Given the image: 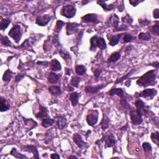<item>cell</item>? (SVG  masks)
<instances>
[{
	"label": "cell",
	"instance_id": "1",
	"mask_svg": "<svg viewBox=\"0 0 159 159\" xmlns=\"http://www.w3.org/2000/svg\"><path fill=\"white\" fill-rule=\"evenodd\" d=\"M156 70H152L148 71L137 80L136 83L139 86L142 87H147L149 85H154L156 80Z\"/></svg>",
	"mask_w": 159,
	"mask_h": 159
},
{
	"label": "cell",
	"instance_id": "2",
	"mask_svg": "<svg viewBox=\"0 0 159 159\" xmlns=\"http://www.w3.org/2000/svg\"><path fill=\"white\" fill-rule=\"evenodd\" d=\"M143 111L142 110H134L131 108L130 109V117L132 124L136 126L140 125L143 122Z\"/></svg>",
	"mask_w": 159,
	"mask_h": 159
},
{
	"label": "cell",
	"instance_id": "3",
	"mask_svg": "<svg viewBox=\"0 0 159 159\" xmlns=\"http://www.w3.org/2000/svg\"><path fill=\"white\" fill-rule=\"evenodd\" d=\"M8 35L15 40L16 43L18 44L20 41V40L21 39L22 35V32L21 26L18 24L15 25L11 29V30H9Z\"/></svg>",
	"mask_w": 159,
	"mask_h": 159
},
{
	"label": "cell",
	"instance_id": "4",
	"mask_svg": "<svg viewBox=\"0 0 159 159\" xmlns=\"http://www.w3.org/2000/svg\"><path fill=\"white\" fill-rule=\"evenodd\" d=\"M76 13L77 9L75 6L67 5L63 6L62 9H61L60 14L67 18H72L75 16Z\"/></svg>",
	"mask_w": 159,
	"mask_h": 159
},
{
	"label": "cell",
	"instance_id": "5",
	"mask_svg": "<svg viewBox=\"0 0 159 159\" xmlns=\"http://www.w3.org/2000/svg\"><path fill=\"white\" fill-rule=\"evenodd\" d=\"M99 113L98 110H90L86 115V122L91 127H94L98 121Z\"/></svg>",
	"mask_w": 159,
	"mask_h": 159
},
{
	"label": "cell",
	"instance_id": "6",
	"mask_svg": "<svg viewBox=\"0 0 159 159\" xmlns=\"http://www.w3.org/2000/svg\"><path fill=\"white\" fill-rule=\"evenodd\" d=\"M102 143H105V148L113 147L116 144V141L114 135L112 133H109L108 134H104L102 139Z\"/></svg>",
	"mask_w": 159,
	"mask_h": 159
},
{
	"label": "cell",
	"instance_id": "7",
	"mask_svg": "<svg viewBox=\"0 0 159 159\" xmlns=\"http://www.w3.org/2000/svg\"><path fill=\"white\" fill-rule=\"evenodd\" d=\"M82 21L84 23H93L94 24H98L100 21L98 19V15L96 14H87L81 18Z\"/></svg>",
	"mask_w": 159,
	"mask_h": 159
},
{
	"label": "cell",
	"instance_id": "8",
	"mask_svg": "<svg viewBox=\"0 0 159 159\" xmlns=\"http://www.w3.org/2000/svg\"><path fill=\"white\" fill-rule=\"evenodd\" d=\"M50 21H51V17L48 15H44L37 17L36 23L39 26H46Z\"/></svg>",
	"mask_w": 159,
	"mask_h": 159
},
{
	"label": "cell",
	"instance_id": "9",
	"mask_svg": "<svg viewBox=\"0 0 159 159\" xmlns=\"http://www.w3.org/2000/svg\"><path fill=\"white\" fill-rule=\"evenodd\" d=\"M157 91L154 88H147L145 89L144 91L139 94V96L144 98H149L150 99H153V98L157 95Z\"/></svg>",
	"mask_w": 159,
	"mask_h": 159
},
{
	"label": "cell",
	"instance_id": "10",
	"mask_svg": "<svg viewBox=\"0 0 159 159\" xmlns=\"http://www.w3.org/2000/svg\"><path fill=\"white\" fill-rule=\"evenodd\" d=\"M24 151L28 152L29 153H32L34 155V158L35 159H39V151L38 148L36 147L35 145H27L24 147L23 149Z\"/></svg>",
	"mask_w": 159,
	"mask_h": 159
},
{
	"label": "cell",
	"instance_id": "11",
	"mask_svg": "<svg viewBox=\"0 0 159 159\" xmlns=\"http://www.w3.org/2000/svg\"><path fill=\"white\" fill-rule=\"evenodd\" d=\"M79 27H80V24L75 23V22L67 23V26H66L67 34L68 36H70L73 34H75Z\"/></svg>",
	"mask_w": 159,
	"mask_h": 159
},
{
	"label": "cell",
	"instance_id": "12",
	"mask_svg": "<svg viewBox=\"0 0 159 159\" xmlns=\"http://www.w3.org/2000/svg\"><path fill=\"white\" fill-rule=\"evenodd\" d=\"M40 110L39 112L35 114V116L39 119H44V118L48 117L49 116V110L47 107L42 106V104H39Z\"/></svg>",
	"mask_w": 159,
	"mask_h": 159
},
{
	"label": "cell",
	"instance_id": "13",
	"mask_svg": "<svg viewBox=\"0 0 159 159\" xmlns=\"http://www.w3.org/2000/svg\"><path fill=\"white\" fill-rule=\"evenodd\" d=\"M106 86L104 84H100L98 86H87L85 87V91L86 93H90V94H95L98 93L99 91L104 88Z\"/></svg>",
	"mask_w": 159,
	"mask_h": 159
},
{
	"label": "cell",
	"instance_id": "14",
	"mask_svg": "<svg viewBox=\"0 0 159 159\" xmlns=\"http://www.w3.org/2000/svg\"><path fill=\"white\" fill-rule=\"evenodd\" d=\"M108 94L110 96H114V95H117L119 97H120L121 99L125 98V94L124 90L121 88H113L111 90L108 91Z\"/></svg>",
	"mask_w": 159,
	"mask_h": 159
},
{
	"label": "cell",
	"instance_id": "15",
	"mask_svg": "<svg viewBox=\"0 0 159 159\" xmlns=\"http://www.w3.org/2000/svg\"><path fill=\"white\" fill-rule=\"evenodd\" d=\"M50 67L51 70L55 72H59V71L62 70V66H61L60 62L56 59H53L51 60L50 63Z\"/></svg>",
	"mask_w": 159,
	"mask_h": 159
},
{
	"label": "cell",
	"instance_id": "16",
	"mask_svg": "<svg viewBox=\"0 0 159 159\" xmlns=\"http://www.w3.org/2000/svg\"><path fill=\"white\" fill-rule=\"evenodd\" d=\"M73 140L74 141L78 147L79 148H82L84 145L86 144V143H84V141L83 140V139L81 136V135L79 134H75L73 136Z\"/></svg>",
	"mask_w": 159,
	"mask_h": 159
},
{
	"label": "cell",
	"instance_id": "17",
	"mask_svg": "<svg viewBox=\"0 0 159 159\" xmlns=\"http://www.w3.org/2000/svg\"><path fill=\"white\" fill-rule=\"evenodd\" d=\"M0 102H1V104H0V111L1 112H5L9 110V103L4 97H0Z\"/></svg>",
	"mask_w": 159,
	"mask_h": 159
},
{
	"label": "cell",
	"instance_id": "18",
	"mask_svg": "<svg viewBox=\"0 0 159 159\" xmlns=\"http://www.w3.org/2000/svg\"><path fill=\"white\" fill-rule=\"evenodd\" d=\"M67 121L66 117L64 116H62V115L59 116L57 121V125L59 129L60 130L63 129L64 128L67 126Z\"/></svg>",
	"mask_w": 159,
	"mask_h": 159
},
{
	"label": "cell",
	"instance_id": "19",
	"mask_svg": "<svg viewBox=\"0 0 159 159\" xmlns=\"http://www.w3.org/2000/svg\"><path fill=\"white\" fill-rule=\"evenodd\" d=\"M109 22L111 26L114 27V29H116L119 27V18L118 17L117 15L113 14L110 16V18L109 19Z\"/></svg>",
	"mask_w": 159,
	"mask_h": 159
},
{
	"label": "cell",
	"instance_id": "20",
	"mask_svg": "<svg viewBox=\"0 0 159 159\" xmlns=\"http://www.w3.org/2000/svg\"><path fill=\"white\" fill-rule=\"evenodd\" d=\"M123 34H119L111 36L109 39V44L111 46H116L118 43H119V40L121 38Z\"/></svg>",
	"mask_w": 159,
	"mask_h": 159
},
{
	"label": "cell",
	"instance_id": "21",
	"mask_svg": "<svg viewBox=\"0 0 159 159\" xmlns=\"http://www.w3.org/2000/svg\"><path fill=\"white\" fill-rule=\"evenodd\" d=\"M48 90L50 93L55 96H60L62 93V89H61V88L59 86H55V85L50 86L48 88Z\"/></svg>",
	"mask_w": 159,
	"mask_h": 159
},
{
	"label": "cell",
	"instance_id": "22",
	"mask_svg": "<svg viewBox=\"0 0 159 159\" xmlns=\"http://www.w3.org/2000/svg\"><path fill=\"white\" fill-rule=\"evenodd\" d=\"M60 78V76L58 74H56L54 72H50L47 77V79H48V82L50 84H55L59 82Z\"/></svg>",
	"mask_w": 159,
	"mask_h": 159
},
{
	"label": "cell",
	"instance_id": "23",
	"mask_svg": "<svg viewBox=\"0 0 159 159\" xmlns=\"http://www.w3.org/2000/svg\"><path fill=\"white\" fill-rule=\"evenodd\" d=\"M80 94L77 92H73L70 94L69 100L71 101L72 105L73 106H76L79 103V99L80 97Z\"/></svg>",
	"mask_w": 159,
	"mask_h": 159
},
{
	"label": "cell",
	"instance_id": "24",
	"mask_svg": "<svg viewBox=\"0 0 159 159\" xmlns=\"http://www.w3.org/2000/svg\"><path fill=\"white\" fill-rule=\"evenodd\" d=\"M135 106L136 107V109L143 111L144 115H146L148 113L147 110L145 109V104L143 100L139 99V100H137V101H136V102H135Z\"/></svg>",
	"mask_w": 159,
	"mask_h": 159
},
{
	"label": "cell",
	"instance_id": "25",
	"mask_svg": "<svg viewBox=\"0 0 159 159\" xmlns=\"http://www.w3.org/2000/svg\"><path fill=\"white\" fill-rule=\"evenodd\" d=\"M97 3L99 5H100L104 9V11H112L113 9L115 8L114 5H108L106 3V1H100L99 0V1H97Z\"/></svg>",
	"mask_w": 159,
	"mask_h": 159
},
{
	"label": "cell",
	"instance_id": "26",
	"mask_svg": "<svg viewBox=\"0 0 159 159\" xmlns=\"http://www.w3.org/2000/svg\"><path fill=\"white\" fill-rule=\"evenodd\" d=\"M14 73H13L12 71L10 69H8L5 71V72L4 73V75L3 76V82H9L11 80L12 77Z\"/></svg>",
	"mask_w": 159,
	"mask_h": 159
},
{
	"label": "cell",
	"instance_id": "27",
	"mask_svg": "<svg viewBox=\"0 0 159 159\" xmlns=\"http://www.w3.org/2000/svg\"><path fill=\"white\" fill-rule=\"evenodd\" d=\"M98 38V35H95L93 36L92 38L90 39V50L92 52H95L97 49V45H96V41L97 39Z\"/></svg>",
	"mask_w": 159,
	"mask_h": 159
},
{
	"label": "cell",
	"instance_id": "28",
	"mask_svg": "<svg viewBox=\"0 0 159 159\" xmlns=\"http://www.w3.org/2000/svg\"><path fill=\"white\" fill-rule=\"evenodd\" d=\"M120 58H121L120 52H115L111 54L110 57L108 58V62H110V63H114V62H117L118 60H119Z\"/></svg>",
	"mask_w": 159,
	"mask_h": 159
},
{
	"label": "cell",
	"instance_id": "29",
	"mask_svg": "<svg viewBox=\"0 0 159 159\" xmlns=\"http://www.w3.org/2000/svg\"><path fill=\"white\" fill-rule=\"evenodd\" d=\"M55 123V120L51 119L50 117H46L44 118V119H42V126L45 127V128H47L50 126H52V125Z\"/></svg>",
	"mask_w": 159,
	"mask_h": 159
},
{
	"label": "cell",
	"instance_id": "30",
	"mask_svg": "<svg viewBox=\"0 0 159 159\" xmlns=\"http://www.w3.org/2000/svg\"><path fill=\"white\" fill-rule=\"evenodd\" d=\"M10 155H11L12 156L15 157L16 158L18 159H23V158H28V157H26V155H23L21 153H19L17 150V149L16 148H13L11 151L10 152Z\"/></svg>",
	"mask_w": 159,
	"mask_h": 159
},
{
	"label": "cell",
	"instance_id": "31",
	"mask_svg": "<svg viewBox=\"0 0 159 159\" xmlns=\"http://www.w3.org/2000/svg\"><path fill=\"white\" fill-rule=\"evenodd\" d=\"M96 45L97 47L100 48L101 50H103L107 48L106 43L105 40L103 38H98L96 41Z\"/></svg>",
	"mask_w": 159,
	"mask_h": 159
},
{
	"label": "cell",
	"instance_id": "32",
	"mask_svg": "<svg viewBox=\"0 0 159 159\" xmlns=\"http://www.w3.org/2000/svg\"><path fill=\"white\" fill-rule=\"evenodd\" d=\"M101 127L103 131L107 129L110 126V119L105 115L103 116V118L101 122Z\"/></svg>",
	"mask_w": 159,
	"mask_h": 159
},
{
	"label": "cell",
	"instance_id": "33",
	"mask_svg": "<svg viewBox=\"0 0 159 159\" xmlns=\"http://www.w3.org/2000/svg\"><path fill=\"white\" fill-rule=\"evenodd\" d=\"M75 72L77 75H83L86 72V68L85 66L83 65H78L75 67Z\"/></svg>",
	"mask_w": 159,
	"mask_h": 159
},
{
	"label": "cell",
	"instance_id": "34",
	"mask_svg": "<svg viewBox=\"0 0 159 159\" xmlns=\"http://www.w3.org/2000/svg\"><path fill=\"white\" fill-rule=\"evenodd\" d=\"M11 21L9 19H3L1 18V22H0V29L1 30H5L9 26V24Z\"/></svg>",
	"mask_w": 159,
	"mask_h": 159
},
{
	"label": "cell",
	"instance_id": "35",
	"mask_svg": "<svg viewBox=\"0 0 159 159\" xmlns=\"http://www.w3.org/2000/svg\"><path fill=\"white\" fill-rule=\"evenodd\" d=\"M138 38L139 40H145V41H147L149 40L152 38V36L149 32H141L139 34Z\"/></svg>",
	"mask_w": 159,
	"mask_h": 159
},
{
	"label": "cell",
	"instance_id": "36",
	"mask_svg": "<svg viewBox=\"0 0 159 159\" xmlns=\"http://www.w3.org/2000/svg\"><path fill=\"white\" fill-rule=\"evenodd\" d=\"M81 80L82 79L79 77H73L70 81V85L75 88H79Z\"/></svg>",
	"mask_w": 159,
	"mask_h": 159
},
{
	"label": "cell",
	"instance_id": "37",
	"mask_svg": "<svg viewBox=\"0 0 159 159\" xmlns=\"http://www.w3.org/2000/svg\"><path fill=\"white\" fill-rule=\"evenodd\" d=\"M59 53H60V56L62 57L67 62L71 60V56L70 55V53L67 51H66L65 50H63V49L60 50Z\"/></svg>",
	"mask_w": 159,
	"mask_h": 159
},
{
	"label": "cell",
	"instance_id": "38",
	"mask_svg": "<svg viewBox=\"0 0 159 159\" xmlns=\"http://www.w3.org/2000/svg\"><path fill=\"white\" fill-rule=\"evenodd\" d=\"M65 24V22L60 21V20H58V21H57L55 28V29H54L55 32L57 33H59Z\"/></svg>",
	"mask_w": 159,
	"mask_h": 159
},
{
	"label": "cell",
	"instance_id": "39",
	"mask_svg": "<svg viewBox=\"0 0 159 159\" xmlns=\"http://www.w3.org/2000/svg\"><path fill=\"white\" fill-rule=\"evenodd\" d=\"M150 139L153 142L154 144H156L157 146L159 145V139H158V132L156 131L155 133L151 134Z\"/></svg>",
	"mask_w": 159,
	"mask_h": 159
},
{
	"label": "cell",
	"instance_id": "40",
	"mask_svg": "<svg viewBox=\"0 0 159 159\" xmlns=\"http://www.w3.org/2000/svg\"><path fill=\"white\" fill-rule=\"evenodd\" d=\"M1 42L3 45H4L5 46H8V47H11L13 45L11 42L10 41V40L8 39V37H6V36L1 37Z\"/></svg>",
	"mask_w": 159,
	"mask_h": 159
},
{
	"label": "cell",
	"instance_id": "41",
	"mask_svg": "<svg viewBox=\"0 0 159 159\" xmlns=\"http://www.w3.org/2000/svg\"><path fill=\"white\" fill-rule=\"evenodd\" d=\"M143 148L145 152H150V153H151L152 152V145L149 143H147V142H145V143L143 144Z\"/></svg>",
	"mask_w": 159,
	"mask_h": 159
},
{
	"label": "cell",
	"instance_id": "42",
	"mask_svg": "<svg viewBox=\"0 0 159 159\" xmlns=\"http://www.w3.org/2000/svg\"><path fill=\"white\" fill-rule=\"evenodd\" d=\"M123 35H124V38H123V42L124 43L130 42L133 39H135V37L129 34L125 33V34H124Z\"/></svg>",
	"mask_w": 159,
	"mask_h": 159
},
{
	"label": "cell",
	"instance_id": "43",
	"mask_svg": "<svg viewBox=\"0 0 159 159\" xmlns=\"http://www.w3.org/2000/svg\"><path fill=\"white\" fill-rule=\"evenodd\" d=\"M135 72V69H133L129 73H128L126 75H125L124 76H123V77H121L120 79H118L116 82H115V84H117V83H122L123 82L124 80H127L129 77H130L131 75V74H133L134 72Z\"/></svg>",
	"mask_w": 159,
	"mask_h": 159
},
{
	"label": "cell",
	"instance_id": "44",
	"mask_svg": "<svg viewBox=\"0 0 159 159\" xmlns=\"http://www.w3.org/2000/svg\"><path fill=\"white\" fill-rule=\"evenodd\" d=\"M120 103L121 104V106H123L125 109H131V107L130 106V104L127 103V101L126 98H123L120 100Z\"/></svg>",
	"mask_w": 159,
	"mask_h": 159
},
{
	"label": "cell",
	"instance_id": "45",
	"mask_svg": "<svg viewBox=\"0 0 159 159\" xmlns=\"http://www.w3.org/2000/svg\"><path fill=\"white\" fill-rule=\"evenodd\" d=\"M122 19H123V22H126L128 24H131L133 22V19H132V18L129 15H127L126 16L123 17V18H122Z\"/></svg>",
	"mask_w": 159,
	"mask_h": 159
},
{
	"label": "cell",
	"instance_id": "46",
	"mask_svg": "<svg viewBox=\"0 0 159 159\" xmlns=\"http://www.w3.org/2000/svg\"><path fill=\"white\" fill-rule=\"evenodd\" d=\"M151 30L155 34H156L157 36L159 35V24L158 23V22L156 24H155L154 26L152 27Z\"/></svg>",
	"mask_w": 159,
	"mask_h": 159
},
{
	"label": "cell",
	"instance_id": "47",
	"mask_svg": "<svg viewBox=\"0 0 159 159\" xmlns=\"http://www.w3.org/2000/svg\"><path fill=\"white\" fill-rule=\"evenodd\" d=\"M139 23L140 24V25L142 26H148L149 24L150 23V21H148V20L146 19H139Z\"/></svg>",
	"mask_w": 159,
	"mask_h": 159
},
{
	"label": "cell",
	"instance_id": "48",
	"mask_svg": "<svg viewBox=\"0 0 159 159\" xmlns=\"http://www.w3.org/2000/svg\"><path fill=\"white\" fill-rule=\"evenodd\" d=\"M19 47H20V48H22L24 49H29L30 48V43H29V39H26Z\"/></svg>",
	"mask_w": 159,
	"mask_h": 159
},
{
	"label": "cell",
	"instance_id": "49",
	"mask_svg": "<svg viewBox=\"0 0 159 159\" xmlns=\"http://www.w3.org/2000/svg\"><path fill=\"white\" fill-rule=\"evenodd\" d=\"M101 73H102V70L100 69H95L93 71L94 76L96 77V79H98Z\"/></svg>",
	"mask_w": 159,
	"mask_h": 159
},
{
	"label": "cell",
	"instance_id": "50",
	"mask_svg": "<svg viewBox=\"0 0 159 159\" xmlns=\"http://www.w3.org/2000/svg\"><path fill=\"white\" fill-rule=\"evenodd\" d=\"M24 77H25L24 74H18V75H17L15 77V82H19V81L22 80Z\"/></svg>",
	"mask_w": 159,
	"mask_h": 159
},
{
	"label": "cell",
	"instance_id": "51",
	"mask_svg": "<svg viewBox=\"0 0 159 159\" xmlns=\"http://www.w3.org/2000/svg\"><path fill=\"white\" fill-rule=\"evenodd\" d=\"M127 25H122L120 27H118V28L114 30V31H122V30H125L127 29Z\"/></svg>",
	"mask_w": 159,
	"mask_h": 159
},
{
	"label": "cell",
	"instance_id": "52",
	"mask_svg": "<svg viewBox=\"0 0 159 159\" xmlns=\"http://www.w3.org/2000/svg\"><path fill=\"white\" fill-rule=\"evenodd\" d=\"M143 2V1H137V0H129L130 4L133 6H137L139 3Z\"/></svg>",
	"mask_w": 159,
	"mask_h": 159
},
{
	"label": "cell",
	"instance_id": "53",
	"mask_svg": "<svg viewBox=\"0 0 159 159\" xmlns=\"http://www.w3.org/2000/svg\"><path fill=\"white\" fill-rule=\"evenodd\" d=\"M153 17L155 19L159 18V9L158 8L155 9L153 11Z\"/></svg>",
	"mask_w": 159,
	"mask_h": 159
},
{
	"label": "cell",
	"instance_id": "54",
	"mask_svg": "<svg viewBox=\"0 0 159 159\" xmlns=\"http://www.w3.org/2000/svg\"><path fill=\"white\" fill-rule=\"evenodd\" d=\"M148 65L152 66V67H155V69H158V67H159V63H158V62H157H157H153V63L148 64Z\"/></svg>",
	"mask_w": 159,
	"mask_h": 159
},
{
	"label": "cell",
	"instance_id": "55",
	"mask_svg": "<svg viewBox=\"0 0 159 159\" xmlns=\"http://www.w3.org/2000/svg\"><path fill=\"white\" fill-rule=\"evenodd\" d=\"M50 158H52V159H59L60 158V156L57 154H52L51 155H50Z\"/></svg>",
	"mask_w": 159,
	"mask_h": 159
},
{
	"label": "cell",
	"instance_id": "56",
	"mask_svg": "<svg viewBox=\"0 0 159 159\" xmlns=\"http://www.w3.org/2000/svg\"><path fill=\"white\" fill-rule=\"evenodd\" d=\"M133 46H127V48L126 49V50H125V52H130L131 50L133 49Z\"/></svg>",
	"mask_w": 159,
	"mask_h": 159
},
{
	"label": "cell",
	"instance_id": "57",
	"mask_svg": "<svg viewBox=\"0 0 159 159\" xmlns=\"http://www.w3.org/2000/svg\"><path fill=\"white\" fill-rule=\"evenodd\" d=\"M67 90L69 91H72L74 90V87L71 85H68V86L67 87Z\"/></svg>",
	"mask_w": 159,
	"mask_h": 159
},
{
	"label": "cell",
	"instance_id": "58",
	"mask_svg": "<svg viewBox=\"0 0 159 159\" xmlns=\"http://www.w3.org/2000/svg\"><path fill=\"white\" fill-rule=\"evenodd\" d=\"M66 74L67 75H71V70L70 69H66Z\"/></svg>",
	"mask_w": 159,
	"mask_h": 159
},
{
	"label": "cell",
	"instance_id": "59",
	"mask_svg": "<svg viewBox=\"0 0 159 159\" xmlns=\"http://www.w3.org/2000/svg\"><path fill=\"white\" fill-rule=\"evenodd\" d=\"M89 1H82V4L83 5H85L86 4H87V3H88Z\"/></svg>",
	"mask_w": 159,
	"mask_h": 159
},
{
	"label": "cell",
	"instance_id": "60",
	"mask_svg": "<svg viewBox=\"0 0 159 159\" xmlns=\"http://www.w3.org/2000/svg\"><path fill=\"white\" fill-rule=\"evenodd\" d=\"M90 134H91V131H88L87 133H86V137H88V136Z\"/></svg>",
	"mask_w": 159,
	"mask_h": 159
},
{
	"label": "cell",
	"instance_id": "61",
	"mask_svg": "<svg viewBox=\"0 0 159 159\" xmlns=\"http://www.w3.org/2000/svg\"><path fill=\"white\" fill-rule=\"evenodd\" d=\"M78 158V157H76V156H70V157H68V158Z\"/></svg>",
	"mask_w": 159,
	"mask_h": 159
}]
</instances>
